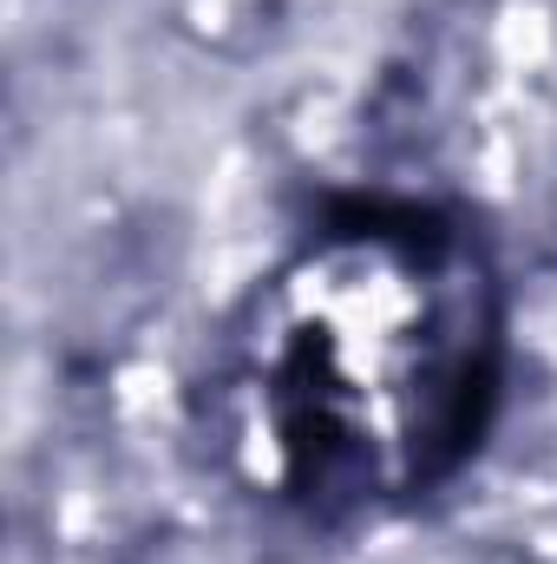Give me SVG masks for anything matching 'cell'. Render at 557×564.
Listing matches in <instances>:
<instances>
[{"label": "cell", "mask_w": 557, "mask_h": 564, "mask_svg": "<svg viewBox=\"0 0 557 564\" xmlns=\"http://www.w3.org/2000/svg\"><path fill=\"white\" fill-rule=\"evenodd\" d=\"M499 394V289L479 243L419 210H354L263 282L223 355L237 473L308 519L439 486Z\"/></svg>", "instance_id": "1"}]
</instances>
